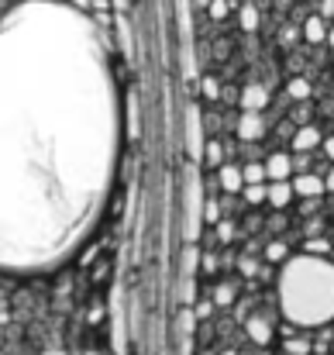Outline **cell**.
<instances>
[{
  "instance_id": "6da1fadb",
  "label": "cell",
  "mask_w": 334,
  "mask_h": 355,
  "mask_svg": "<svg viewBox=\"0 0 334 355\" xmlns=\"http://www.w3.org/2000/svg\"><path fill=\"white\" fill-rule=\"evenodd\" d=\"M117 87L97 24L24 0L0 31V255L49 269L90 235L117 162Z\"/></svg>"
}]
</instances>
